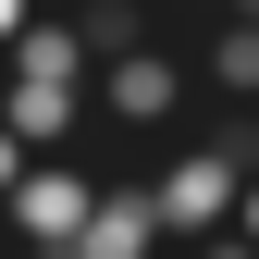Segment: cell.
Here are the masks:
<instances>
[{
	"label": "cell",
	"mask_w": 259,
	"mask_h": 259,
	"mask_svg": "<svg viewBox=\"0 0 259 259\" xmlns=\"http://www.w3.org/2000/svg\"><path fill=\"white\" fill-rule=\"evenodd\" d=\"M0 74H50V87H87V74H99V50L74 37V13H25V25H13V50H0Z\"/></svg>",
	"instance_id": "cell-5"
},
{
	"label": "cell",
	"mask_w": 259,
	"mask_h": 259,
	"mask_svg": "<svg viewBox=\"0 0 259 259\" xmlns=\"http://www.w3.org/2000/svg\"><path fill=\"white\" fill-rule=\"evenodd\" d=\"M0 123L25 148H74L87 136V87H50V74H0Z\"/></svg>",
	"instance_id": "cell-4"
},
{
	"label": "cell",
	"mask_w": 259,
	"mask_h": 259,
	"mask_svg": "<svg viewBox=\"0 0 259 259\" xmlns=\"http://www.w3.org/2000/svg\"><path fill=\"white\" fill-rule=\"evenodd\" d=\"M247 160H259V123L235 111L210 148H185V160H160L148 173V198H160V235H222L235 222V185H247Z\"/></svg>",
	"instance_id": "cell-1"
},
{
	"label": "cell",
	"mask_w": 259,
	"mask_h": 259,
	"mask_svg": "<svg viewBox=\"0 0 259 259\" xmlns=\"http://www.w3.org/2000/svg\"><path fill=\"white\" fill-rule=\"evenodd\" d=\"M25 13H37V0H0V50H13V25H25Z\"/></svg>",
	"instance_id": "cell-11"
},
{
	"label": "cell",
	"mask_w": 259,
	"mask_h": 259,
	"mask_svg": "<svg viewBox=\"0 0 259 259\" xmlns=\"http://www.w3.org/2000/svg\"><path fill=\"white\" fill-rule=\"evenodd\" d=\"M87 198H99V173H87V160H25L13 173V235H37V247H74L87 235Z\"/></svg>",
	"instance_id": "cell-3"
},
{
	"label": "cell",
	"mask_w": 259,
	"mask_h": 259,
	"mask_svg": "<svg viewBox=\"0 0 259 259\" xmlns=\"http://www.w3.org/2000/svg\"><path fill=\"white\" fill-rule=\"evenodd\" d=\"M222 235H247V247H259V160H247V185H235V222H222Z\"/></svg>",
	"instance_id": "cell-9"
},
{
	"label": "cell",
	"mask_w": 259,
	"mask_h": 259,
	"mask_svg": "<svg viewBox=\"0 0 259 259\" xmlns=\"http://www.w3.org/2000/svg\"><path fill=\"white\" fill-rule=\"evenodd\" d=\"M25 160H37V148H25L13 123H0V198H13V173H25Z\"/></svg>",
	"instance_id": "cell-10"
},
{
	"label": "cell",
	"mask_w": 259,
	"mask_h": 259,
	"mask_svg": "<svg viewBox=\"0 0 259 259\" xmlns=\"http://www.w3.org/2000/svg\"><path fill=\"white\" fill-rule=\"evenodd\" d=\"M198 74L222 87V99H259V25H247V13H222V37L198 50Z\"/></svg>",
	"instance_id": "cell-7"
},
{
	"label": "cell",
	"mask_w": 259,
	"mask_h": 259,
	"mask_svg": "<svg viewBox=\"0 0 259 259\" xmlns=\"http://www.w3.org/2000/svg\"><path fill=\"white\" fill-rule=\"evenodd\" d=\"M222 13H247V25H259V0H222Z\"/></svg>",
	"instance_id": "cell-12"
},
{
	"label": "cell",
	"mask_w": 259,
	"mask_h": 259,
	"mask_svg": "<svg viewBox=\"0 0 259 259\" xmlns=\"http://www.w3.org/2000/svg\"><path fill=\"white\" fill-rule=\"evenodd\" d=\"M74 37L111 62V50H136V37H148V13H136V0H74Z\"/></svg>",
	"instance_id": "cell-8"
},
{
	"label": "cell",
	"mask_w": 259,
	"mask_h": 259,
	"mask_svg": "<svg viewBox=\"0 0 259 259\" xmlns=\"http://www.w3.org/2000/svg\"><path fill=\"white\" fill-rule=\"evenodd\" d=\"M74 247H87V259H148V247H160V198H148V185H99Z\"/></svg>",
	"instance_id": "cell-6"
},
{
	"label": "cell",
	"mask_w": 259,
	"mask_h": 259,
	"mask_svg": "<svg viewBox=\"0 0 259 259\" xmlns=\"http://www.w3.org/2000/svg\"><path fill=\"white\" fill-rule=\"evenodd\" d=\"M87 87H99V111L123 123V136H160V123L185 111V62H173V50H148V37H136V50H111Z\"/></svg>",
	"instance_id": "cell-2"
}]
</instances>
